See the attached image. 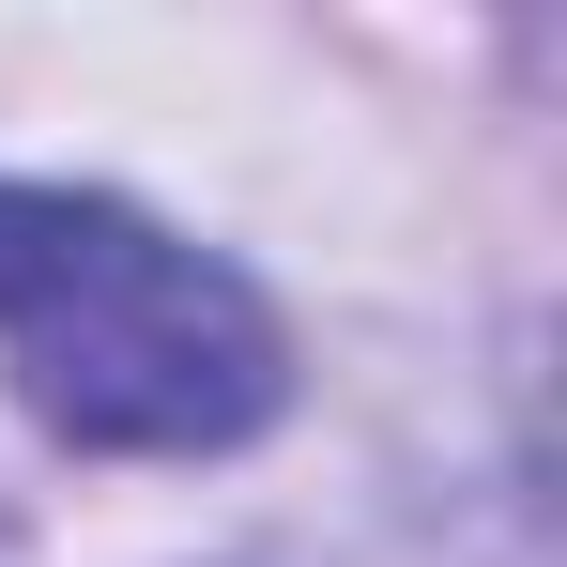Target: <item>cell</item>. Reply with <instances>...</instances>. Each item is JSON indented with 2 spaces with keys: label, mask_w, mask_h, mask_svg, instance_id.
I'll return each mask as SVG.
<instances>
[{
  "label": "cell",
  "mask_w": 567,
  "mask_h": 567,
  "mask_svg": "<svg viewBox=\"0 0 567 567\" xmlns=\"http://www.w3.org/2000/svg\"><path fill=\"white\" fill-rule=\"evenodd\" d=\"M0 338L16 399L107 461H199L277 414V322L230 261L78 185H0Z\"/></svg>",
  "instance_id": "obj_1"
}]
</instances>
